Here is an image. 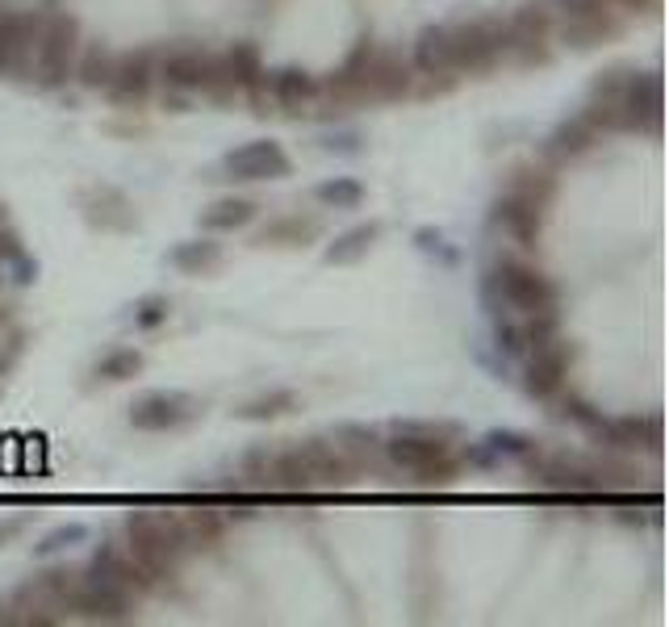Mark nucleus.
I'll use <instances>...</instances> for the list:
<instances>
[{
    "label": "nucleus",
    "instance_id": "nucleus-6",
    "mask_svg": "<svg viewBox=\"0 0 669 627\" xmlns=\"http://www.w3.org/2000/svg\"><path fill=\"white\" fill-rule=\"evenodd\" d=\"M385 457L394 460L397 469H410L423 481H452L460 469V457L448 448V439L410 436V431H397L385 443Z\"/></svg>",
    "mask_w": 669,
    "mask_h": 627
},
{
    "label": "nucleus",
    "instance_id": "nucleus-2",
    "mask_svg": "<svg viewBox=\"0 0 669 627\" xmlns=\"http://www.w3.org/2000/svg\"><path fill=\"white\" fill-rule=\"evenodd\" d=\"M125 536H130V557L143 564L155 582L172 573L180 552H188L176 519L155 515V510H130L125 515Z\"/></svg>",
    "mask_w": 669,
    "mask_h": 627
},
{
    "label": "nucleus",
    "instance_id": "nucleus-11",
    "mask_svg": "<svg viewBox=\"0 0 669 627\" xmlns=\"http://www.w3.org/2000/svg\"><path fill=\"white\" fill-rule=\"evenodd\" d=\"M42 21L34 13H0V76H21L34 63Z\"/></svg>",
    "mask_w": 669,
    "mask_h": 627
},
{
    "label": "nucleus",
    "instance_id": "nucleus-7",
    "mask_svg": "<svg viewBox=\"0 0 669 627\" xmlns=\"http://www.w3.org/2000/svg\"><path fill=\"white\" fill-rule=\"evenodd\" d=\"M222 167H227L230 180H281V176H289L293 172L285 146L268 143V139L234 146L227 160H222Z\"/></svg>",
    "mask_w": 669,
    "mask_h": 627
},
{
    "label": "nucleus",
    "instance_id": "nucleus-36",
    "mask_svg": "<svg viewBox=\"0 0 669 627\" xmlns=\"http://www.w3.org/2000/svg\"><path fill=\"white\" fill-rule=\"evenodd\" d=\"M511 193H523V197H531V201H540V206H548V197H552V176L544 172V167L536 164H523L511 172Z\"/></svg>",
    "mask_w": 669,
    "mask_h": 627
},
{
    "label": "nucleus",
    "instance_id": "nucleus-24",
    "mask_svg": "<svg viewBox=\"0 0 669 627\" xmlns=\"http://www.w3.org/2000/svg\"><path fill=\"white\" fill-rule=\"evenodd\" d=\"M322 234V227H318V218H301V213H289V218H276V222H268V227L260 230V239L255 243H264V248H306V243H314Z\"/></svg>",
    "mask_w": 669,
    "mask_h": 627
},
{
    "label": "nucleus",
    "instance_id": "nucleus-44",
    "mask_svg": "<svg viewBox=\"0 0 669 627\" xmlns=\"http://www.w3.org/2000/svg\"><path fill=\"white\" fill-rule=\"evenodd\" d=\"M564 18H582V13H599L606 9V0H552Z\"/></svg>",
    "mask_w": 669,
    "mask_h": 627
},
{
    "label": "nucleus",
    "instance_id": "nucleus-1",
    "mask_svg": "<svg viewBox=\"0 0 669 627\" xmlns=\"http://www.w3.org/2000/svg\"><path fill=\"white\" fill-rule=\"evenodd\" d=\"M531 485L552 490V494H611V490H632L636 469L611 457H569V452H531L527 457Z\"/></svg>",
    "mask_w": 669,
    "mask_h": 627
},
{
    "label": "nucleus",
    "instance_id": "nucleus-25",
    "mask_svg": "<svg viewBox=\"0 0 669 627\" xmlns=\"http://www.w3.org/2000/svg\"><path fill=\"white\" fill-rule=\"evenodd\" d=\"M222 59H227L234 84H239L243 92H251V97H260L264 76H268V72H264V59H260V46H255V42H234Z\"/></svg>",
    "mask_w": 669,
    "mask_h": 627
},
{
    "label": "nucleus",
    "instance_id": "nucleus-35",
    "mask_svg": "<svg viewBox=\"0 0 669 627\" xmlns=\"http://www.w3.org/2000/svg\"><path fill=\"white\" fill-rule=\"evenodd\" d=\"M143 373V352H134V348H113V352H105L97 360V376L101 381H130V376Z\"/></svg>",
    "mask_w": 669,
    "mask_h": 627
},
{
    "label": "nucleus",
    "instance_id": "nucleus-18",
    "mask_svg": "<svg viewBox=\"0 0 669 627\" xmlns=\"http://www.w3.org/2000/svg\"><path fill=\"white\" fill-rule=\"evenodd\" d=\"M92 578L118 585V590H125V594H134V590H151V585H155V578L146 573L143 564L134 561L130 552H118L113 543H105L101 552L92 557Z\"/></svg>",
    "mask_w": 669,
    "mask_h": 627
},
{
    "label": "nucleus",
    "instance_id": "nucleus-5",
    "mask_svg": "<svg viewBox=\"0 0 669 627\" xmlns=\"http://www.w3.org/2000/svg\"><path fill=\"white\" fill-rule=\"evenodd\" d=\"M448 42H452V67L457 72H490L506 55V21H460V25H448Z\"/></svg>",
    "mask_w": 669,
    "mask_h": 627
},
{
    "label": "nucleus",
    "instance_id": "nucleus-13",
    "mask_svg": "<svg viewBox=\"0 0 669 627\" xmlns=\"http://www.w3.org/2000/svg\"><path fill=\"white\" fill-rule=\"evenodd\" d=\"M213 51H197V46H176V51H164L160 63H155V76L176 88V92H201L213 72Z\"/></svg>",
    "mask_w": 669,
    "mask_h": 627
},
{
    "label": "nucleus",
    "instance_id": "nucleus-14",
    "mask_svg": "<svg viewBox=\"0 0 669 627\" xmlns=\"http://www.w3.org/2000/svg\"><path fill=\"white\" fill-rule=\"evenodd\" d=\"M151 80H155V59H151V51H125V55H113V72H109L105 92H109L118 105H139V101H146Z\"/></svg>",
    "mask_w": 669,
    "mask_h": 627
},
{
    "label": "nucleus",
    "instance_id": "nucleus-37",
    "mask_svg": "<svg viewBox=\"0 0 669 627\" xmlns=\"http://www.w3.org/2000/svg\"><path fill=\"white\" fill-rule=\"evenodd\" d=\"M109 72H113V55L105 46H88L76 63V76H80L84 88H105L109 84Z\"/></svg>",
    "mask_w": 669,
    "mask_h": 627
},
{
    "label": "nucleus",
    "instance_id": "nucleus-27",
    "mask_svg": "<svg viewBox=\"0 0 669 627\" xmlns=\"http://www.w3.org/2000/svg\"><path fill=\"white\" fill-rule=\"evenodd\" d=\"M381 239V222H360V227H348L331 248H327V264H360L373 243Z\"/></svg>",
    "mask_w": 669,
    "mask_h": 627
},
{
    "label": "nucleus",
    "instance_id": "nucleus-12",
    "mask_svg": "<svg viewBox=\"0 0 669 627\" xmlns=\"http://www.w3.org/2000/svg\"><path fill=\"white\" fill-rule=\"evenodd\" d=\"M67 610H76L80 619H92V624H125L130 619V594L101 582V578H84Z\"/></svg>",
    "mask_w": 669,
    "mask_h": 627
},
{
    "label": "nucleus",
    "instance_id": "nucleus-34",
    "mask_svg": "<svg viewBox=\"0 0 669 627\" xmlns=\"http://www.w3.org/2000/svg\"><path fill=\"white\" fill-rule=\"evenodd\" d=\"M314 201L327 209H355L364 201V185L352 180V176H334V180H322L314 188Z\"/></svg>",
    "mask_w": 669,
    "mask_h": 627
},
{
    "label": "nucleus",
    "instance_id": "nucleus-46",
    "mask_svg": "<svg viewBox=\"0 0 669 627\" xmlns=\"http://www.w3.org/2000/svg\"><path fill=\"white\" fill-rule=\"evenodd\" d=\"M606 4H619V9H627V13H648L657 0H606Z\"/></svg>",
    "mask_w": 669,
    "mask_h": 627
},
{
    "label": "nucleus",
    "instance_id": "nucleus-20",
    "mask_svg": "<svg viewBox=\"0 0 669 627\" xmlns=\"http://www.w3.org/2000/svg\"><path fill=\"white\" fill-rule=\"evenodd\" d=\"M301 457L310 460V473H314V485H348L352 477V460L339 443H327V439H306L301 443Z\"/></svg>",
    "mask_w": 669,
    "mask_h": 627
},
{
    "label": "nucleus",
    "instance_id": "nucleus-33",
    "mask_svg": "<svg viewBox=\"0 0 669 627\" xmlns=\"http://www.w3.org/2000/svg\"><path fill=\"white\" fill-rule=\"evenodd\" d=\"M84 582V573H76V569H46V573H39L34 578V590H39L46 603H55L59 610H67L72 606V594H76V585Z\"/></svg>",
    "mask_w": 669,
    "mask_h": 627
},
{
    "label": "nucleus",
    "instance_id": "nucleus-40",
    "mask_svg": "<svg viewBox=\"0 0 669 627\" xmlns=\"http://www.w3.org/2000/svg\"><path fill=\"white\" fill-rule=\"evenodd\" d=\"M167 314H172V301H167V297H143L139 310H134V327H139V331H155V327L167 322Z\"/></svg>",
    "mask_w": 669,
    "mask_h": 627
},
{
    "label": "nucleus",
    "instance_id": "nucleus-32",
    "mask_svg": "<svg viewBox=\"0 0 669 627\" xmlns=\"http://www.w3.org/2000/svg\"><path fill=\"white\" fill-rule=\"evenodd\" d=\"M297 410V394L293 389H268V394H255L251 402H243L234 415L248 418V422H268V418H281Z\"/></svg>",
    "mask_w": 669,
    "mask_h": 627
},
{
    "label": "nucleus",
    "instance_id": "nucleus-31",
    "mask_svg": "<svg viewBox=\"0 0 669 627\" xmlns=\"http://www.w3.org/2000/svg\"><path fill=\"white\" fill-rule=\"evenodd\" d=\"M218 264H222V243H213V239H188L172 251V268L188 272V276H201Z\"/></svg>",
    "mask_w": 669,
    "mask_h": 627
},
{
    "label": "nucleus",
    "instance_id": "nucleus-17",
    "mask_svg": "<svg viewBox=\"0 0 669 627\" xmlns=\"http://www.w3.org/2000/svg\"><path fill=\"white\" fill-rule=\"evenodd\" d=\"M564 376H569V348H564L561 339H552V343H544V348L531 352L523 385H527V394L552 397L564 389Z\"/></svg>",
    "mask_w": 669,
    "mask_h": 627
},
{
    "label": "nucleus",
    "instance_id": "nucleus-23",
    "mask_svg": "<svg viewBox=\"0 0 669 627\" xmlns=\"http://www.w3.org/2000/svg\"><path fill=\"white\" fill-rule=\"evenodd\" d=\"M415 67L423 76H452V42H448V25H431L415 38Z\"/></svg>",
    "mask_w": 669,
    "mask_h": 627
},
{
    "label": "nucleus",
    "instance_id": "nucleus-9",
    "mask_svg": "<svg viewBox=\"0 0 669 627\" xmlns=\"http://www.w3.org/2000/svg\"><path fill=\"white\" fill-rule=\"evenodd\" d=\"M410 67L397 51H385V46H373L369 59H364V72H360V84H364V101H397L410 92Z\"/></svg>",
    "mask_w": 669,
    "mask_h": 627
},
{
    "label": "nucleus",
    "instance_id": "nucleus-28",
    "mask_svg": "<svg viewBox=\"0 0 669 627\" xmlns=\"http://www.w3.org/2000/svg\"><path fill=\"white\" fill-rule=\"evenodd\" d=\"M599 134H603V130L590 122L585 113H578V118H569V122H561L552 130L548 151H552V155H582V151H590V146L599 143Z\"/></svg>",
    "mask_w": 669,
    "mask_h": 627
},
{
    "label": "nucleus",
    "instance_id": "nucleus-45",
    "mask_svg": "<svg viewBox=\"0 0 669 627\" xmlns=\"http://www.w3.org/2000/svg\"><path fill=\"white\" fill-rule=\"evenodd\" d=\"M25 527H30V519H25V515H21V519L0 522V548H4V543H13L18 536H25Z\"/></svg>",
    "mask_w": 669,
    "mask_h": 627
},
{
    "label": "nucleus",
    "instance_id": "nucleus-21",
    "mask_svg": "<svg viewBox=\"0 0 669 627\" xmlns=\"http://www.w3.org/2000/svg\"><path fill=\"white\" fill-rule=\"evenodd\" d=\"M268 92L281 109L297 113V109L314 105V97H318V80H314L310 72H301V67H281V72H272Z\"/></svg>",
    "mask_w": 669,
    "mask_h": 627
},
{
    "label": "nucleus",
    "instance_id": "nucleus-15",
    "mask_svg": "<svg viewBox=\"0 0 669 627\" xmlns=\"http://www.w3.org/2000/svg\"><path fill=\"white\" fill-rule=\"evenodd\" d=\"M188 418H193V397L164 394V389L143 394L134 406H130V422H134L139 431H151V436L172 431V427H180V422H188Z\"/></svg>",
    "mask_w": 669,
    "mask_h": 627
},
{
    "label": "nucleus",
    "instance_id": "nucleus-29",
    "mask_svg": "<svg viewBox=\"0 0 669 627\" xmlns=\"http://www.w3.org/2000/svg\"><path fill=\"white\" fill-rule=\"evenodd\" d=\"M272 485H276V490H289V494L314 490L310 460L301 457V448H289V452H276V457H272Z\"/></svg>",
    "mask_w": 669,
    "mask_h": 627
},
{
    "label": "nucleus",
    "instance_id": "nucleus-4",
    "mask_svg": "<svg viewBox=\"0 0 669 627\" xmlns=\"http://www.w3.org/2000/svg\"><path fill=\"white\" fill-rule=\"evenodd\" d=\"M76 55H80V25L67 13H51L39 25V42H34V72L46 88L67 84V76L76 72Z\"/></svg>",
    "mask_w": 669,
    "mask_h": 627
},
{
    "label": "nucleus",
    "instance_id": "nucleus-30",
    "mask_svg": "<svg viewBox=\"0 0 669 627\" xmlns=\"http://www.w3.org/2000/svg\"><path fill=\"white\" fill-rule=\"evenodd\" d=\"M176 527H180L185 548H213V543L222 540V531H227L222 515H213V510H185L176 519Z\"/></svg>",
    "mask_w": 669,
    "mask_h": 627
},
{
    "label": "nucleus",
    "instance_id": "nucleus-41",
    "mask_svg": "<svg viewBox=\"0 0 669 627\" xmlns=\"http://www.w3.org/2000/svg\"><path fill=\"white\" fill-rule=\"evenodd\" d=\"M243 477H251L255 485H264V490H268V485H272V457H268V448H251L248 457H243Z\"/></svg>",
    "mask_w": 669,
    "mask_h": 627
},
{
    "label": "nucleus",
    "instance_id": "nucleus-19",
    "mask_svg": "<svg viewBox=\"0 0 669 627\" xmlns=\"http://www.w3.org/2000/svg\"><path fill=\"white\" fill-rule=\"evenodd\" d=\"M84 218L101 230H130L134 227V209L118 188H88L80 197Z\"/></svg>",
    "mask_w": 669,
    "mask_h": 627
},
{
    "label": "nucleus",
    "instance_id": "nucleus-10",
    "mask_svg": "<svg viewBox=\"0 0 669 627\" xmlns=\"http://www.w3.org/2000/svg\"><path fill=\"white\" fill-rule=\"evenodd\" d=\"M548 34H552L548 9L523 4L519 13L506 21V55H515V63H544L548 59Z\"/></svg>",
    "mask_w": 669,
    "mask_h": 627
},
{
    "label": "nucleus",
    "instance_id": "nucleus-26",
    "mask_svg": "<svg viewBox=\"0 0 669 627\" xmlns=\"http://www.w3.org/2000/svg\"><path fill=\"white\" fill-rule=\"evenodd\" d=\"M255 213H260V206H255L251 197H222V201H213V206L201 213V227L213 230V234H222V230H243L255 222Z\"/></svg>",
    "mask_w": 669,
    "mask_h": 627
},
{
    "label": "nucleus",
    "instance_id": "nucleus-3",
    "mask_svg": "<svg viewBox=\"0 0 669 627\" xmlns=\"http://www.w3.org/2000/svg\"><path fill=\"white\" fill-rule=\"evenodd\" d=\"M485 293L498 297L506 310L519 314H548L557 310V285L540 268L523 260H498L485 276Z\"/></svg>",
    "mask_w": 669,
    "mask_h": 627
},
{
    "label": "nucleus",
    "instance_id": "nucleus-39",
    "mask_svg": "<svg viewBox=\"0 0 669 627\" xmlns=\"http://www.w3.org/2000/svg\"><path fill=\"white\" fill-rule=\"evenodd\" d=\"M627 67H611V72H599V80L590 84V101L594 105H615L619 101V92H624L627 84Z\"/></svg>",
    "mask_w": 669,
    "mask_h": 627
},
{
    "label": "nucleus",
    "instance_id": "nucleus-8",
    "mask_svg": "<svg viewBox=\"0 0 669 627\" xmlns=\"http://www.w3.org/2000/svg\"><path fill=\"white\" fill-rule=\"evenodd\" d=\"M590 436L615 452H661V415L599 418Z\"/></svg>",
    "mask_w": 669,
    "mask_h": 627
},
{
    "label": "nucleus",
    "instance_id": "nucleus-43",
    "mask_svg": "<svg viewBox=\"0 0 669 627\" xmlns=\"http://www.w3.org/2000/svg\"><path fill=\"white\" fill-rule=\"evenodd\" d=\"M561 415H564V418H573V422H582L585 431H594V422H599V415H594V410L585 406L582 397H564Z\"/></svg>",
    "mask_w": 669,
    "mask_h": 627
},
{
    "label": "nucleus",
    "instance_id": "nucleus-38",
    "mask_svg": "<svg viewBox=\"0 0 669 627\" xmlns=\"http://www.w3.org/2000/svg\"><path fill=\"white\" fill-rule=\"evenodd\" d=\"M88 540V527L84 522H63L55 531H46L42 543H34V552L39 557H55V552H67V548H76V543Z\"/></svg>",
    "mask_w": 669,
    "mask_h": 627
},
{
    "label": "nucleus",
    "instance_id": "nucleus-42",
    "mask_svg": "<svg viewBox=\"0 0 669 627\" xmlns=\"http://www.w3.org/2000/svg\"><path fill=\"white\" fill-rule=\"evenodd\" d=\"M490 448H494V452H506V457H519V460H527L536 452V443L527 436H490Z\"/></svg>",
    "mask_w": 669,
    "mask_h": 627
},
{
    "label": "nucleus",
    "instance_id": "nucleus-16",
    "mask_svg": "<svg viewBox=\"0 0 669 627\" xmlns=\"http://www.w3.org/2000/svg\"><path fill=\"white\" fill-rule=\"evenodd\" d=\"M494 222H498L515 243L523 248H536V239H540V227H544V206L540 201H531V197H523V193H502L498 206H494Z\"/></svg>",
    "mask_w": 669,
    "mask_h": 627
},
{
    "label": "nucleus",
    "instance_id": "nucleus-22",
    "mask_svg": "<svg viewBox=\"0 0 669 627\" xmlns=\"http://www.w3.org/2000/svg\"><path fill=\"white\" fill-rule=\"evenodd\" d=\"M615 34H619V21L611 18V9L582 13V18H564V30H561L564 46H573V51H590V46L615 38Z\"/></svg>",
    "mask_w": 669,
    "mask_h": 627
}]
</instances>
